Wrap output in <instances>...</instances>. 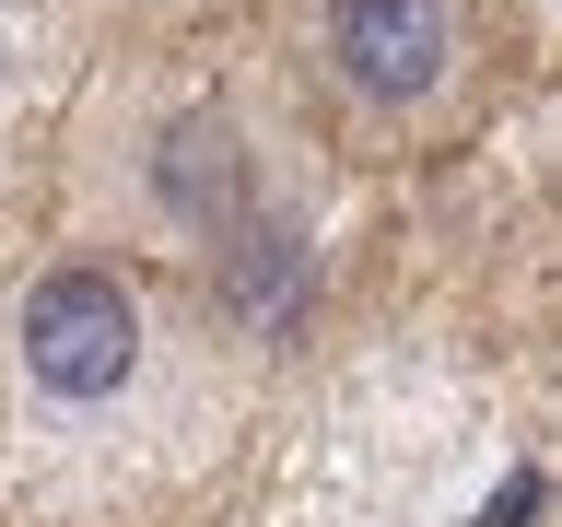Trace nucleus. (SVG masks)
<instances>
[{
    "label": "nucleus",
    "mask_w": 562,
    "mask_h": 527,
    "mask_svg": "<svg viewBox=\"0 0 562 527\" xmlns=\"http://www.w3.org/2000/svg\"><path fill=\"white\" fill-rule=\"evenodd\" d=\"M469 0H305V59L351 130H422L469 82Z\"/></svg>",
    "instance_id": "1"
},
{
    "label": "nucleus",
    "mask_w": 562,
    "mask_h": 527,
    "mask_svg": "<svg viewBox=\"0 0 562 527\" xmlns=\"http://www.w3.org/2000/svg\"><path fill=\"white\" fill-rule=\"evenodd\" d=\"M12 340H24V375L47 386V399H117V386L140 375V305L130 281L105 270V258H47L24 293V316H12Z\"/></svg>",
    "instance_id": "2"
}]
</instances>
